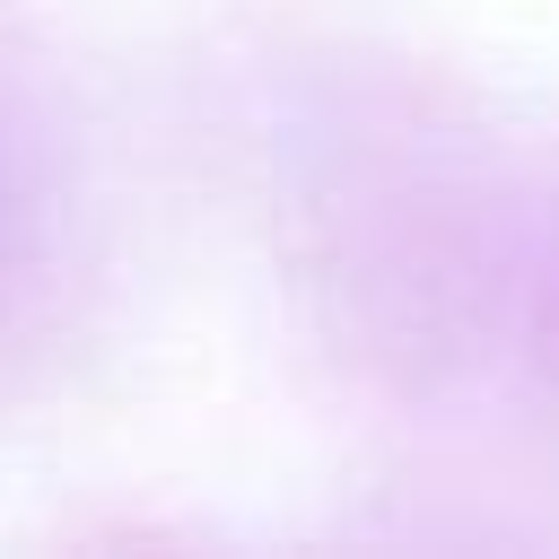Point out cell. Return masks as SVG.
Returning <instances> with one entry per match:
<instances>
[{"label": "cell", "instance_id": "1", "mask_svg": "<svg viewBox=\"0 0 559 559\" xmlns=\"http://www.w3.org/2000/svg\"><path fill=\"white\" fill-rule=\"evenodd\" d=\"M35 271V192L0 166V297Z\"/></svg>", "mask_w": 559, "mask_h": 559}]
</instances>
